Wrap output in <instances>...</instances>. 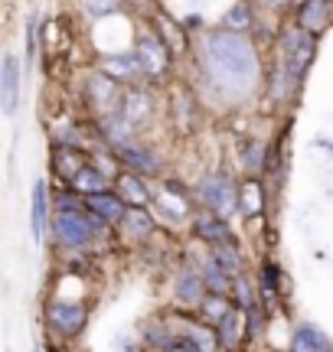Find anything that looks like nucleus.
I'll return each mask as SVG.
<instances>
[{
	"mask_svg": "<svg viewBox=\"0 0 333 352\" xmlns=\"http://www.w3.org/2000/svg\"><path fill=\"white\" fill-rule=\"evenodd\" d=\"M200 69L206 82L229 95V98H245L252 95L261 78V63H258L255 43L239 33V30H219L206 33L200 39Z\"/></svg>",
	"mask_w": 333,
	"mask_h": 352,
	"instance_id": "obj_1",
	"label": "nucleus"
},
{
	"mask_svg": "<svg viewBox=\"0 0 333 352\" xmlns=\"http://www.w3.org/2000/svg\"><path fill=\"white\" fill-rule=\"evenodd\" d=\"M317 56V33H308L304 26H284L278 33V65H275V98H288L314 65Z\"/></svg>",
	"mask_w": 333,
	"mask_h": 352,
	"instance_id": "obj_2",
	"label": "nucleus"
},
{
	"mask_svg": "<svg viewBox=\"0 0 333 352\" xmlns=\"http://www.w3.org/2000/svg\"><path fill=\"white\" fill-rule=\"evenodd\" d=\"M111 232V222H105L92 212H69L52 209L50 235L63 252H95Z\"/></svg>",
	"mask_w": 333,
	"mask_h": 352,
	"instance_id": "obj_3",
	"label": "nucleus"
},
{
	"mask_svg": "<svg viewBox=\"0 0 333 352\" xmlns=\"http://www.w3.org/2000/svg\"><path fill=\"white\" fill-rule=\"evenodd\" d=\"M92 316V300H65V297H46L43 300V327L50 340L72 342L78 340Z\"/></svg>",
	"mask_w": 333,
	"mask_h": 352,
	"instance_id": "obj_4",
	"label": "nucleus"
},
{
	"mask_svg": "<svg viewBox=\"0 0 333 352\" xmlns=\"http://www.w3.org/2000/svg\"><path fill=\"white\" fill-rule=\"evenodd\" d=\"M196 199L203 202V209H213L222 219L242 215V186L229 173H206L196 183Z\"/></svg>",
	"mask_w": 333,
	"mask_h": 352,
	"instance_id": "obj_5",
	"label": "nucleus"
},
{
	"mask_svg": "<svg viewBox=\"0 0 333 352\" xmlns=\"http://www.w3.org/2000/svg\"><path fill=\"white\" fill-rule=\"evenodd\" d=\"M209 294L206 287V277H203V264L183 258L173 271V284H170V300L177 310H196L203 297Z\"/></svg>",
	"mask_w": 333,
	"mask_h": 352,
	"instance_id": "obj_6",
	"label": "nucleus"
},
{
	"mask_svg": "<svg viewBox=\"0 0 333 352\" xmlns=\"http://www.w3.org/2000/svg\"><path fill=\"white\" fill-rule=\"evenodd\" d=\"M154 212L160 219H166L170 226H183V222H193V202H190V192L183 183L177 179H164L160 189L154 192Z\"/></svg>",
	"mask_w": 333,
	"mask_h": 352,
	"instance_id": "obj_7",
	"label": "nucleus"
},
{
	"mask_svg": "<svg viewBox=\"0 0 333 352\" xmlns=\"http://www.w3.org/2000/svg\"><path fill=\"white\" fill-rule=\"evenodd\" d=\"M118 232H121L125 245L141 248L157 235V212H151V206H128L125 219L118 222Z\"/></svg>",
	"mask_w": 333,
	"mask_h": 352,
	"instance_id": "obj_8",
	"label": "nucleus"
},
{
	"mask_svg": "<svg viewBox=\"0 0 333 352\" xmlns=\"http://www.w3.org/2000/svg\"><path fill=\"white\" fill-rule=\"evenodd\" d=\"M134 52H138L147 78H160L170 69V46L160 33H141L134 43Z\"/></svg>",
	"mask_w": 333,
	"mask_h": 352,
	"instance_id": "obj_9",
	"label": "nucleus"
},
{
	"mask_svg": "<svg viewBox=\"0 0 333 352\" xmlns=\"http://www.w3.org/2000/svg\"><path fill=\"white\" fill-rule=\"evenodd\" d=\"M121 82L118 78H111L108 72H95V76L85 82V98H89L92 111L102 114V118H108L111 111H118V104H121Z\"/></svg>",
	"mask_w": 333,
	"mask_h": 352,
	"instance_id": "obj_10",
	"label": "nucleus"
},
{
	"mask_svg": "<svg viewBox=\"0 0 333 352\" xmlns=\"http://www.w3.org/2000/svg\"><path fill=\"white\" fill-rule=\"evenodd\" d=\"M190 232L193 239L200 241V245H219V241H235V228H232V219H222L219 212L213 209H203V212L193 215L190 222Z\"/></svg>",
	"mask_w": 333,
	"mask_h": 352,
	"instance_id": "obj_11",
	"label": "nucleus"
},
{
	"mask_svg": "<svg viewBox=\"0 0 333 352\" xmlns=\"http://www.w3.org/2000/svg\"><path fill=\"white\" fill-rule=\"evenodd\" d=\"M111 157L118 164H125L128 170L141 176H157L160 173V157H157L151 147H141L138 140H125V144H115L111 147Z\"/></svg>",
	"mask_w": 333,
	"mask_h": 352,
	"instance_id": "obj_12",
	"label": "nucleus"
},
{
	"mask_svg": "<svg viewBox=\"0 0 333 352\" xmlns=\"http://www.w3.org/2000/svg\"><path fill=\"white\" fill-rule=\"evenodd\" d=\"M50 226H52L50 186H46V179H36V183H33V199H30V228H33V241H36V245L46 241Z\"/></svg>",
	"mask_w": 333,
	"mask_h": 352,
	"instance_id": "obj_13",
	"label": "nucleus"
},
{
	"mask_svg": "<svg viewBox=\"0 0 333 352\" xmlns=\"http://www.w3.org/2000/svg\"><path fill=\"white\" fill-rule=\"evenodd\" d=\"M118 114H121L134 131H141L144 124H151V118H154V98H151V91H144V88H128V91L121 95Z\"/></svg>",
	"mask_w": 333,
	"mask_h": 352,
	"instance_id": "obj_14",
	"label": "nucleus"
},
{
	"mask_svg": "<svg viewBox=\"0 0 333 352\" xmlns=\"http://www.w3.org/2000/svg\"><path fill=\"white\" fill-rule=\"evenodd\" d=\"M20 76H23L20 59L13 52H7L3 65H0V108H3V114H17V104H20Z\"/></svg>",
	"mask_w": 333,
	"mask_h": 352,
	"instance_id": "obj_15",
	"label": "nucleus"
},
{
	"mask_svg": "<svg viewBox=\"0 0 333 352\" xmlns=\"http://www.w3.org/2000/svg\"><path fill=\"white\" fill-rule=\"evenodd\" d=\"M288 352H333V340L317 323H297L291 329Z\"/></svg>",
	"mask_w": 333,
	"mask_h": 352,
	"instance_id": "obj_16",
	"label": "nucleus"
},
{
	"mask_svg": "<svg viewBox=\"0 0 333 352\" xmlns=\"http://www.w3.org/2000/svg\"><path fill=\"white\" fill-rule=\"evenodd\" d=\"M89 164V153L82 147H63V144H52V173L59 183H72L78 176V170Z\"/></svg>",
	"mask_w": 333,
	"mask_h": 352,
	"instance_id": "obj_17",
	"label": "nucleus"
},
{
	"mask_svg": "<svg viewBox=\"0 0 333 352\" xmlns=\"http://www.w3.org/2000/svg\"><path fill=\"white\" fill-rule=\"evenodd\" d=\"M85 206H89L92 215H98V219L111 222V226H118V222L125 219V212H128V202L121 199V192H118L115 186L105 189V192H92V196H85Z\"/></svg>",
	"mask_w": 333,
	"mask_h": 352,
	"instance_id": "obj_18",
	"label": "nucleus"
},
{
	"mask_svg": "<svg viewBox=\"0 0 333 352\" xmlns=\"http://www.w3.org/2000/svg\"><path fill=\"white\" fill-rule=\"evenodd\" d=\"M216 336H219V349L222 352H242L245 349V310H229L216 323Z\"/></svg>",
	"mask_w": 333,
	"mask_h": 352,
	"instance_id": "obj_19",
	"label": "nucleus"
},
{
	"mask_svg": "<svg viewBox=\"0 0 333 352\" xmlns=\"http://www.w3.org/2000/svg\"><path fill=\"white\" fill-rule=\"evenodd\" d=\"M177 340V327H173V316H154V320H144L141 323V346L144 349H166Z\"/></svg>",
	"mask_w": 333,
	"mask_h": 352,
	"instance_id": "obj_20",
	"label": "nucleus"
},
{
	"mask_svg": "<svg viewBox=\"0 0 333 352\" xmlns=\"http://www.w3.org/2000/svg\"><path fill=\"white\" fill-rule=\"evenodd\" d=\"M258 287H261V303L265 307H271L278 297H284L281 290L288 287V277H284L281 264L271 261V258H261V264H258Z\"/></svg>",
	"mask_w": 333,
	"mask_h": 352,
	"instance_id": "obj_21",
	"label": "nucleus"
},
{
	"mask_svg": "<svg viewBox=\"0 0 333 352\" xmlns=\"http://www.w3.org/2000/svg\"><path fill=\"white\" fill-rule=\"evenodd\" d=\"M115 189L121 192V199L128 206H154V189L144 183L141 173L134 170H125V173L115 176Z\"/></svg>",
	"mask_w": 333,
	"mask_h": 352,
	"instance_id": "obj_22",
	"label": "nucleus"
},
{
	"mask_svg": "<svg viewBox=\"0 0 333 352\" xmlns=\"http://www.w3.org/2000/svg\"><path fill=\"white\" fill-rule=\"evenodd\" d=\"M102 72H108L111 78H118L121 85L138 82V78H147L144 76L141 59H138V52H121V56H108V59H102Z\"/></svg>",
	"mask_w": 333,
	"mask_h": 352,
	"instance_id": "obj_23",
	"label": "nucleus"
},
{
	"mask_svg": "<svg viewBox=\"0 0 333 352\" xmlns=\"http://www.w3.org/2000/svg\"><path fill=\"white\" fill-rule=\"evenodd\" d=\"M242 219L252 226H265V186L258 176H248L242 183Z\"/></svg>",
	"mask_w": 333,
	"mask_h": 352,
	"instance_id": "obj_24",
	"label": "nucleus"
},
{
	"mask_svg": "<svg viewBox=\"0 0 333 352\" xmlns=\"http://www.w3.org/2000/svg\"><path fill=\"white\" fill-rule=\"evenodd\" d=\"M206 254L226 271L229 277H239L245 271V254L239 248V241H219V245H209Z\"/></svg>",
	"mask_w": 333,
	"mask_h": 352,
	"instance_id": "obj_25",
	"label": "nucleus"
},
{
	"mask_svg": "<svg viewBox=\"0 0 333 352\" xmlns=\"http://www.w3.org/2000/svg\"><path fill=\"white\" fill-rule=\"evenodd\" d=\"M65 186H72L76 192H82V196H92V192H105V189H111L115 183H111V176L105 173L98 164H85L82 170H78L76 179H72V183H65Z\"/></svg>",
	"mask_w": 333,
	"mask_h": 352,
	"instance_id": "obj_26",
	"label": "nucleus"
},
{
	"mask_svg": "<svg viewBox=\"0 0 333 352\" xmlns=\"http://www.w3.org/2000/svg\"><path fill=\"white\" fill-rule=\"evenodd\" d=\"M229 310H235V300H232V294H219V290H209L203 297V303L193 310V314L200 316L203 323H209V327H216L222 316L229 314Z\"/></svg>",
	"mask_w": 333,
	"mask_h": 352,
	"instance_id": "obj_27",
	"label": "nucleus"
},
{
	"mask_svg": "<svg viewBox=\"0 0 333 352\" xmlns=\"http://www.w3.org/2000/svg\"><path fill=\"white\" fill-rule=\"evenodd\" d=\"M330 20V0H304V7L297 10V26H304L308 33H321Z\"/></svg>",
	"mask_w": 333,
	"mask_h": 352,
	"instance_id": "obj_28",
	"label": "nucleus"
},
{
	"mask_svg": "<svg viewBox=\"0 0 333 352\" xmlns=\"http://www.w3.org/2000/svg\"><path fill=\"white\" fill-rule=\"evenodd\" d=\"M232 300H235V307L239 310H252V307H258L261 303V287H255V280L248 277V271H242L239 277H232Z\"/></svg>",
	"mask_w": 333,
	"mask_h": 352,
	"instance_id": "obj_29",
	"label": "nucleus"
},
{
	"mask_svg": "<svg viewBox=\"0 0 333 352\" xmlns=\"http://www.w3.org/2000/svg\"><path fill=\"white\" fill-rule=\"evenodd\" d=\"M268 320H271V307H265V303H258V307H252V310H245V349H252V346L265 336Z\"/></svg>",
	"mask_w": 333,
	"mask_h": 352,
	"instance_id": "obj_30",
	"label": "nucleus"
},
{
	"mask_svg": "<svg viewBox=\"0 0 333 352\" xmlns=\"http://www.w3.org/2000/svg\"><path fill=\"white\" fill-rule=\"evenodd\" d=\"M200 264H203L206 287H209V290H219V294H229V290H232V277L226 274V271H222V267H219V264L213 261L209 254H206V258H203Z\"/></svg>",
	"mask_w": 333,
	"mask_h": 352,
	"instance_id": "obj_31",
	"label": "nucleus"
},
{
	"mask_svg": "<svg viewBox=\"0 0 333 352\" xmlns=\"http://www.w3.org/2000/svg\"><path fill=\"white\" fill-rule=\"evenodd\" d=\"M252 23H255V16H252V7H248L245 0H239L235 7H229L226 16H222V26H226V30H239V33L252 30Z\"/></svg>",
	"mask_w": 333,
	"mask_h": 352,
	"instance_id": "obj_32",
	"label": "nucleus"
},
{
	"mask_svg": "<svg viewBox=\"0 0 333 352\" xmlns=\"http://www.w3.org/2000/svg\"><path fill=\"white\" fill-rule=\"evenodd\" d=\"M242 166L248 170V176H258L261 170H268V164H265V144L261 140H245Z\"/></svg>",
	"mask_w": 333,
	"mask_h": 352,
	"instance_id": "obj_33",
	"label": "nucleus"
},
{
	"mask_svg": "<svg viewBox=\"0 0 333 352\" xmlns=\"http://www.w3.org/2000/svg\"><path fill=\"white\" fill-rule=\"evenodd\" d=\"M52 209L89 212V206H85V196H82V192H76L72 186H65V183H63V189H56V192H52Z\"/></svg>",
	"mask_w": 333,
	"mask_h": 352,
	"instance_id": "obj_34",
	"label": "nucleus"
},
{
	"mask_svg": "<svg viewBox=\"0 0 333 352\" xmlns=\"http://www.w3.org/2000/svg\"><path fill=\"white\" fill-rule=\"evenodd\" d=\"M36 36H39V16L30 13L26 16V30H23V46H26V72L36 63Z\"/></svg>",
	"mask_w": 333,
	"mask_h": 352,
	"instance_id": "obj_35",
	"label": "nucleus"
},
{
	"mask_svg": "<svg viewBox=\"0 0 333 352\" xmlns=\"http://www.w3.org/2000/svg\"><path fill=\"white\" fill-rule=\"evenodd\" d=\"M118 7H121L118 0H82L85 16H105V13H115Z\"/></svg>",
	"mask_w": 333,
	"mask_h": 352,
	"instance_id": "obj_36",
	"label": "nucleus"
},
{
	"mask_svg": "<svg viewBox=\"0 0 333 352\" xmlns=\"http://www.w3.org/2000/svg\"><path fill=\"white\" fill-rule=\"evenodd\" d=\"M160 352H203L196 342L190 340V336H183V333H177V340H173V346H166V349Z\"/></svg>",
	"mask_w": 333,
	"mask_h": 352,
	"instance_id": "obj_37",
	"label": "nucleus"
},
{
	"mask_svg": "<svg viewBox=\"0 0 333 352\" xmlns=\"http://www.w3.org/2000/svg\"><path fill=\"white\" fill-rule=\"evenodd\" d=\"M258 3H261L265 10H275V13H278V10H288L294 0H258Z\"/></svg>",
	"mask_w": 333,
	"mask_h": 352,
	"instance_id": "obj_38",
	"label": "nucleus"
},
{
	"mask_svg": "<svg viewBox=\"0 0 333 352\" xmlns=\"http://www.w3.org/2000/svg\"><path fill=\"white\" fill-rule=\"evenodd\" d=\"M43 349H46V352H72V349H69V346H59V340H56V342H50V346H43Z\"/></svg>",
	"mask_w": 333,
	"mask_h": 352,
	"instance_id": "obj_39",
	"label": "nucleus"
},
{
	"mask_svg": "<svg viewBox=\"0 0 333 352\" xmlns=\"http://www.w3.org/2000/svg\"><path fill=\"white\" fill-rule=\"evenodd\" d=\"M121 352H138V342H134V340H121Z\"/></svg>",
	"mask_w": 333,
	"mask_h": 352,
	"instance_id": "obj_40",
	"label": "nucleus"
},
{
	"mask_svg": "<svg viewBox=\"0 0 333 352\" xmlns=\"http://www.w3.org/2000/svg\"><path fill=\"white\" fill-rule=\"evenodd\" d=\"M271 352H288V349H271Z\"/></svg>",
	"mask_w": 333,
	"mask_h": 352,
	"instance_id": "obj_41",
	"label": "nucleus"
},
{
	"mask_svg": "<svg viewBox=\"0 0 333 352\" xmlns=\"http://www.w3.org/2000/svg\"><path fill=\"white\" fill-rule=\"evenodd\" d=\"M43 352H46V349H43Z\"/></svg>",
	"mask_w": 333,
	"mask_h": 352,
	"instance_id": "obj_42",
	"label": "nucleus"
}]
</instances>
